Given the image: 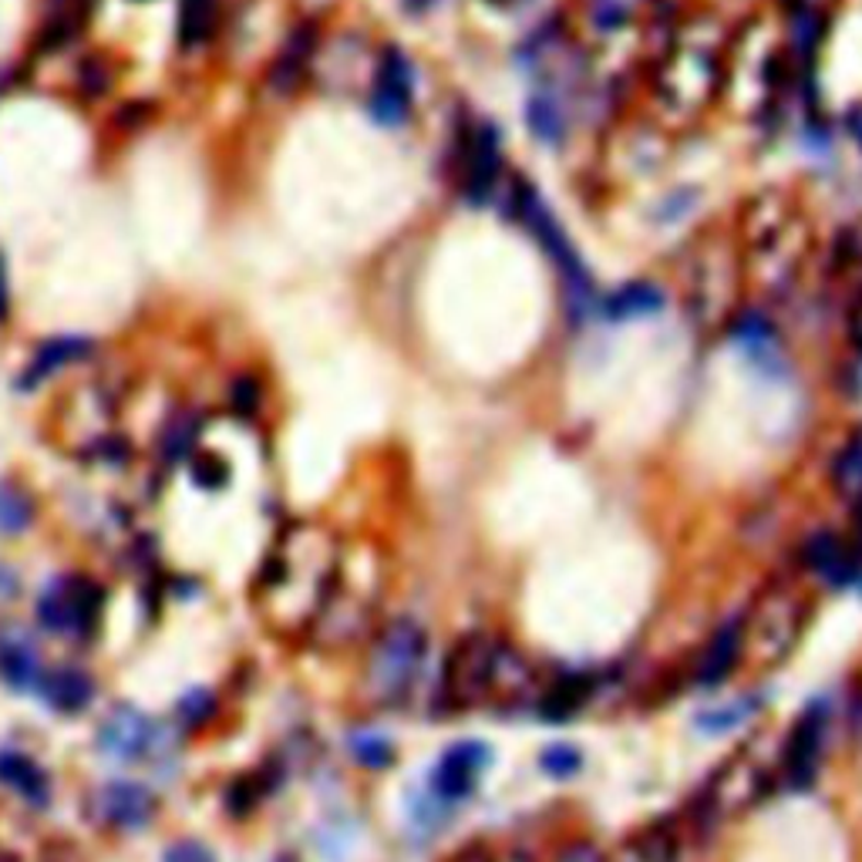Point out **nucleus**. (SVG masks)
Here are the masks:
<instances>
[{"label":"nucleus","instance_id":"18","mask_svg":"<svg viewBox=\"0 0 862 862\" xmlns=\"http://www.w3.org/2000/svg\"><path fill=\"white\" fill-rule=\"evenodd\" d=\"M88 350H92V341H84V337H51V341H44L34 354V360L27 365V375H24V384L34 388L37 381H44L48 375L61 371L65 365H71V360H81Z\"/></svg>","mask_w":862,"mask_h":862},{"label":"nucleus","instance_id":"24","mask_svg":"<svg viewBox=\"0 0 862 862\" xmlns=\"http://www.w3.org/2000/svg\"><path fill=\"white\" fill-rule=\"evenodd\" d=\"M216 0H183V18H179V37L183 44H199L212 31Z\"/></svg>","mask_w":862,"mask_h":862},{"label":"nucleus","instance_id":"4","mask_svg":"<svg viewBox=\"0 0 862 862\" xmlns=\"http://www.w3.org/2000/svg\"><path fill=\"white\" fill-rule=\"evenodd\" d=\"M498 641L492 633H466L451 644L441 664V688L438 701L445 711H469L489 701V677L495 660Z\"/></svg>","mask_w":862,"mask_h":862},{"label":"nucleus","instance_id":"26","mask_svg":"<svg viewBox=\"0 0 862 862\" xmlns=\"http://www.w3.org/2000/svg\"><path fill=\"white\" fill-rule=\"evenodd\" d=\"M212 711H216V701H212L209 691H193V694H186L183 701H179V717H183L189 728H196V724L209 721Z\"/></svg>","mask_w":862,"mask_h":862},{"label":"nucleus","instance_id":"9","mask_svg":"<svg viewBox=\"0 0 862 862\" xmlns=\"http://www.w3.org/2000/svg\"><path fill=\"white\" fill-rule=\"evenodd\" d=\"M95 745L105 758L135 765V761H146L159 748V732L139 708L118 704L115 711L102 717Z\"/></svg>","mask_w":862,"mask_h":862},{"label":"nucleus","instance_id":"1","mask_svg":"<svg viewBox=\"0 0 862 862\" xmlns=\"http://www.w3.org/2000/svg\"><path fill=\"white\" fill-rule=\"evenodd\" d=\"M337 583V556L331 542L310 529L294 532L274 556L266 573V597L274 607H287L284 623H303L324 610Z\"/></svg>","mask_w":862,"mask_h":862},{"label":"nucleus","instance_id":"23","mask_svg":"<svg viewBox=\"0 0 862 862\" xmlns=\"http://www.w3.org/2000/svg\"><path fill=\"white\" fill-rule=\"evenodd\" d=\"M539 768L547 771L550 779H560V782L573 779V775H579V771H583V751L576 745H570V742H553V745L542 748Z\"/></svg>","mask_w":862,"mask_h":862},{"label":"nucleus","instance_id":"10","mask_svg":"<svg viewBox=\"0 0 862 862\" xmlns=\"http://www.w3.org/2000/svg\"><path fill=\"white\" fill-rule=\"evenodd\" d=\"M156 795L139 782H112L92 795V812L99 815V823L122 832L146 829L156 819Z\"/></svg>","mask_w":862,"mask_h":862},{"label":"nucleus","instance_id":"28","mask_svg":"<svg viewBox=\"0 0 862 862\" xmlns=\"http://www.w3.org/2000/svg\"><path fill=\"white\" fill-rule=\"evenodd\" d=\"M556 862H607V855L594 846V842H570L560 855H556Z\"/></svg>","mask_w":862,"mask_h":862},{"label":"nucleus","instance_id":"22","mask_svg":"<svg viewBox=\"0 0 862 862\" xmlns=\"http://www.w3.org/2000/svg\"><path fill=\"white\" fill-rule=\"evenodd\" d=\"M347 748H350L354 761H357V765H365V768H375V771H381V768L394 765V745H391V742H388L381 732H371V728H357V732H350V738H347Z\"/></svg>","mask_w":862,"mask_h":862},{"label":"nucleus","instance_id":"8","mask_svg":"<svg viewBox=\"0 0 862 862\" xmlns=\"http://www.w3.org/2000/svg\"><path fill=\"white\" fill-rule=\"evenodd\" d=\"M826 728H829V708L826 704H808L802 711V717L792 724V732H789L782 755H779V779L789 789L802 792L812 785L815 771H819Z\"/></svg>","mask_w":862,"mask_h":862},{"label":"nucleus","instance_id":"13","mask_svg":"<svg viewBox=\"0 0 862 862\" xmlns=\"http://www.w3.org/2000/svg\"><path fill=\"white\" fill-rule=\"evenodd\" d=\"M680 852V829L674 819H657L630 832L607 862H677Z\"/></svg>","mask_w":862,"mask_h":862},{"label":"nucleus","instance_id":"25","mask_svg":"<svg viewBox=\"0 0 862 862\" xmlns=\"http://www.w3.org/2000/svg\"><path fill=\"white\" fill-rule=\"evenodd\" d=\"M751 704H758V701H755V698H745V701H735V704H724V708H717V711H711V714L701 717V728H714V732L735 728V724H742V721L755 711Z\"/></svg>","mask_w":862,"mask_h":862},{"label":"nucleus","instance_id":"32","mask_svg":"<svg viewBox=\"0 0 862 862\" xmlns=\"http://www.w3.org/2000/svg\"><path fill=\"white\" fill-rule=\"evenodd\" d=\"M274 862H300V859H297V855H277Z\"/></svg>","mask_w":862,"mask_h":862},{"label":"nucleus","instance_id":"15","mask_svg":"<svg viewBox=\"0 0 862 862\" xmlns=\"http://www.w3.org/2000/svg\"><path fill=\"white\" fill-rule=\"evenodd\" d=\"M0 680L14 691L41 688V680H44V664H41L37 647L18 630L0 637Z\"/></svg>","mask_w":862,"mask_h":862},{"label":"nucleus","instance_id":"30","mask_svg":"<svg viewBox=\"0 0 862 862\" xmlns=\"http://www.w3.org/2000/svg\"><path fill=\"white\" fill-rule=\"evenodd\" d=\"M448 862H495L482 846H469V849H462V852H456L451 855Z\"/></svg>","mask_w":862,"mask_h":862},{"label":"nucleus","instance_id":"12","mask_svg":"<svg viewBox=\"0 0 862 862\" xmlns=\"http://www.w3.org/2000/svg\"><path fill=\"white\" fill-rule=\"evenodd\" d=\"M536 670L532 664L509 644L498 641L495 660H492V677H489V701H498L506 708H519L536 698Z\"/></svg>","mask_w":862,"mask_h":862},{"label":"nucleus","instance_id":"2","mask_svg":"<svg viewBox=\"0 0 862 862\" xmlns=\"http://www.w3.org/2000/svg\"><path fill=\"white\" fill-rule=\"evenodd\" d=\"M428 654V633L418 620L398 617L391 620L371 647L368 657V688L371 698L384 708H398L412 698L415 680L422 677Z\"/></svg>","mask_w":862,"mask_h":862},{"label":"nucleus","instance_id":"21","mask_svg":"<svg viewBox=\"0 0 862 862\" xmlns=\"http://www.w3.org/2000/svg\"><path fill=\"white\" fill-rule=\"evenodd\" d=\"M34 522V503L31 495L14 485V482H0V532L18 536Z\"/></svg>","mask_w":862,"mask_h":862},{"label":"nucleus","instance_id":"17","mask_svg":"<svg viewBox=\"0 0 862 862\" xmlns=\"http://www.w3.org/2000/svg\"><path fill=\"white\" fill-rule=\"evenodd\" d=\"M0 782H4L8 789H14L31 805H44L51 795L48 775H44L34 758H27L21 751H0Z\"/></svg>","mask_w":862,"mask_h":862},{"label":"nucleus","instance_id":"3","mask_svg":"<svg viewBox=\"0 0 862 862\" xmlns=\"http://www.w3.org/2000/svg\"><path fill=\"white\" fill-rule=\"evenodd\" d=\"M805 623V604L789 583H771L765 594L742 613V644L758 664H779L789 657Z\"/></svg>","mask_w":862,"mask_h":862},{"label":"nucleus","instance_id":"20","mask_svg":"<svg viewBox=\"0 0 862 862\" xmlns=\"http://www.w3.org/2000/svg\"><path fill=\"white\" fill-rule=\"evenodd\" d=\"M832 485L842 498H849V503H859L862 498V435H855L836 456Z\"/></svg>","mask_w":862,"mask_h":862},{"label":"nucleus","instance_id":"31","mask_svg":"<svg viewBox=\"0 0 862 862\" xmlns=\"http://www.w3.org/2000/svg\"><path fill=\"white\" fill-rule=\"evenodd\" d=\"M8 317V280H4V263H0V321Z\"/></svg>","mask_w":862,"mask_h":862},{"label":"nucleus","instance_id":"27","mask_svg":"<svg viewBox=\"0 0 862 862\" xmlns=\"http://www.w3.org/2000/svg\"><path fill=\"white\" fill-rule=\"evenodd\" d=\"M165 862H216V855H212L206 846H199V842H193V839H183V842L169 846Z\"/></svg>","mask_w":862,"mask_h":862},{"label":"nucleus","instance_id":"7","mask_svg":"<svg viewBox=\"0 0 862 862\" xmlns=\"http://www.w3.org/2000/svg\"><path fill=\"white\" fill-rule=\"evenodd\" d=\"M102 607V594L92 579L84 576H65L48 586V594L37 604V617L51 633L61 637H78L88 627L95 623Z\"/></svg>","mask_w":862,"mask_h":862},{"label":"nucleus","instance_id":"6","mask_svg":"<svg viewBox=\"0 0 862 862\" xmlns=\"http://www.w3.org/2000/svg\"><path fill=\"white\" fill-rule=\"evenodd\" d=\"M489 761H492V751L482 742H456V745H448L438 755L435 768L428 771V795L438 805H445V808L472 798L479 792V782L485 775Z\"/></svg>","mask_w":862,"mask_h":862},{"label":"nucleus","instance_id":"29","mask_svg":"<svg viewBox=\"0 0 862 862\" xmlns=\"http://www.w3.org/2000/svg\"><path fill=\"white\" fill-rule=\"evenodd\" d=\"M233 401H237V407L240 412H253V404H256V384L246 378V381H237V388H233Z\"/></svg>","mask_w":862,"mask_h":862},{"label":"nucleus","instance_id":"19","mask_svg":"<svg viewBox=\"0 0 862 862\" xmlns=\"http://www.w3.org/2000/svg\"><path fill=\"white\" fill-rule=\"evenodd\" d=\"M589 688H594V680L579 677V674H570V677L556 680V685L539 698V714L547 717V721H566V717H573V714L586 704Z\"/></svg>","mask_w":862,"mask_h":862},{"label":"nucleus","instance_id":"14","mask_svg":"<svg viewBox=\"0 0 862 862\" xmlns=\"http://www.w3.org/2000/svg\"><path fill=\"white\" fill-rule=\"evenodd\" d=\"M745 657V644H742V617L721 623L714 630V637L708 641V647L701 651L698 660V685L701 688H714L728 677Z\"/></svg>","mask_w":862,"mask_h":862},{"label":"nucleus","instance_id":"11","mask_svg":"<svg viewBox=\"0 0 862 862\" xmlns=\"http://www.w3.org/2000/svg\"><path fill=\"white\" fill-rule=\"evenodd\" d=\"M802 563L832 586H846L862 573V556L849 547V539L836 536L832 529H819L805 539Z\"/></svg>","mask_w":862,"mask_h":862},{"label":"nucleus","instance_id":"5","mask_svg":"<svg viewBox=\"0 0 862 862\" xmlns=\"http://www.w3.org/2000/svg\"><path fill=\"white\" fill-rule=\"evenodd\" d=\"M768 785H771V771L758 758L738 755L728 765H721L717 775L711 779V785L701 792L694 819L704 823V826H714L721 819H728V815L745 812L758 798H765Z\"/></svg>","mask_w":862,"mask_h":862},{"label":"nucleus","instance_id":"16","mask_svg":"<svg viewBox=\"0 0 862 862\" xmlns=\"http://www.w3.org/2000/svg\"><path fill=\"white\" fill-rule=\"evenodd\" d=\"M41 694L55 711L61 714H78L81 708L92 704L95 698V680L92 674H84L81 667H58L51 674H44L41 680Z\"/></svg>","mask_w":862,"mask_h":862}]
</instances>
